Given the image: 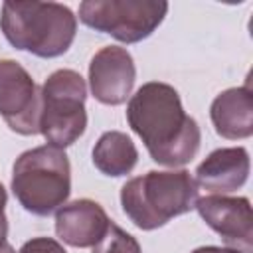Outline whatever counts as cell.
<instances>
[{"label": "cell", "instance_id": "18", "mask_svg": "<svg viewBox=\"0 0 253 253\" xmlns=\"http://www.w3.org/2000/svg\"><path fill=\"white\" fill-rule=\"evenodd\" d=\"M0 253H16V249L8 241H0Z\"/></svg>", "mask_w": 253, "mask_h": 253}, {"label": "cell", "instance_id": "19", "mask_svg": "<svg viewBox=\"0 0 253 253\" xmlns=\"http://www.w3.org/2000/svg\"><path fill=\"white\" fill-rule=\"evenodd\" d=\"M6 202H8V194H6V188L0 182V208H6Z\"/></svg>", "mask_w": 253, "mask_h": 253}, {"label": "cell", "instance_id": "7", "mask_svg": "<svg viewBox=\"0 0 253 253\" xmlns=\"http://www.w3.org/2000/svg\"><path fill=\"white\" fill-rule=\"evenodd\" d=\"M42 95L32 75L14 59H0V117L24 136L40 132Z\"/></svg>", "mask_w": 253, "mask_h": 253}, {"label": "cell", "instance_id": "13", "mask_svg": "<svg viewBox=\"0 0 253 253\" xmlns=\"http://www.w3.org/2000/svg\"><path fill=\"white\" fill-rule=\"evenodd\" d=\"M91 160L95 168L105 176H126L138 162V150L132 138L121 130H107L93 146Z\"/></svg>", "mask_w": 253, "mask_h": 253}, {"label": "cell", "instance_id": "16", "mask_svg": "<svg viewBox=\"0 0 253 253\" xmlns=\"http://www.w3.org/2000/svg\"><path fill=\"white\" fill-rule=\"evenodd\" d=\"M192 253H243L239 249H233V247H219V245H204V247H198L194 249Z\"/></svg>", "mask_w": 253, "mask_h": 253}, {"label": "cell", "instance_id": "15", "mask_svg": "<svg viewBox=\"0 0 253 253\" xmlns=\"http://www.w3.org/2000/svg\"><path fill=\"white\" fill-rule=\"evenodd\" d=\"M18 253H67V251L53 237H32L20 247Z\"/></svg>", "mask_w": 253, "mask_h": 253}, {"label": "cell", "instance_id": "6", "mask_svg": "<svg viewBox=\"0 0 253 253\" xmlns=\"http://www.w3.org/2000/svg\"><path fill=\"white\" fill-rule=\"evenodd\" d=\"M168 14L164 0H85L79 4V20L123 43L150 38Z\"/></svg>", "mask_w": 253, "mask_h": 253}, {"label": "cell", "instance_id": "17", "mask_svg": "<svg viewBox=\"0 0 253 253\" xmlns=\"http://www.w3.org/2000/svg\"><path fill=\"white\" fill-rule=\"evenodd\" d=\"M8 237V217L4 213V208H0V241H6Z\"/></svg>", "mask_w": 253, "mask_h": 253}, {"label": "cell", "instance_id": "14", "mask_svg": "<svg viewBox=\"0 0 253 253\" xmlns=\"http://www.w3.org/2000/svg\"><path fill=\"white\" fill-rule=\"evenodd\" d=\"M93 253H142V249L136 237L111 221L107 233L93 245Z\"/></svg>", "mask_w": 253, "mask_h": 253}, {"label": "cell", "instance_id": "11", "mask_svg": "<svg viewBox=\"0 0 253 253\" xmlns=\"http://www.w3.org/2000/svg\"><path fill=\"white\" fill-rule=\"evenodd\" d=\"M251 170L249 152L243 146H225L210 152L196 168V184L211 194L239 190Z\"/></svg>", "mask_w": 253, "mask_h": 253}, {"label": "cell", "instance_id": "5", "mask_svg": "<svg viewBox=\"0 0 253 253\" xmlns=\"http://www.w3.org/2000/svg\"><path fill=\"white\" fill-rule=\"evenodd\" d=\"M42 113L40 132L49 146L67 148L77 142L87 128V83L73 69L53 71L40 89Z\"/></svg>", "mask_w": 253, "mask_h": 253}, {"label": "cell", "instance_id": "4", "mask_svg": "<svg viewBox=\"0 0 253 253\" xmlns=\"http://www.w3.org/2000/svg\"><path fill=\"white\" fill-rule=\"evenodd\" d=\"M10 186L26 211L40 217L57 211L71 194V164L65 150L43 144L22 152L12 166Z\"/></svg>", "mask_w": 253, "mask_h": 253}, {"label": "cell", "instance_id": "12", "mask_svg": "<svg viewBox=\"0 0 253 253\" xmlns=\"http://www.w3.org/2000/svg\"><path fill=\"white\" fill-rule=\"evenodd\" d=\"M210 119L221 138H249L253 134V95L249 85L221 91L211 101Z\"/></svg>", "mask_w": 253, "mask_h": 253}, {"label": "cell", "instance_id": "9", "mask_svg": "<svg viewBox=\"0 0 253 253\" xmlns=\"http://www.w3.org/2000/svg\"><path fill=\"white\" fill-rule=\"evenodd\" d=\"M136 67L126 47L105 45L89 63V87L93 97L103 105H123L134 87Z\"/></svg>", "mask_w": 253, "mask_h": 253}, {"label": "cell", "instance_id": "8", "mask_svg": "<svg viewBox=\"0 0 253 253\" xmlns=\"http://www.w3.org/2000/svg\"><path fill=\"white\" fill-rule=\"evenodd\" d=\"M196 210L206 225L211 227L227 247L243 253L253 251V217L249 198L210 194L198 198Z\"/></svg>", "mask_w": 253, "mask_h": 253}, {"label": "cell", "instance_id": "2", "mask_svg": "<svg viewBox=\"0 0 253 253\" xmlns=\"http://www.w3.org/2000/svg\"><path fill=\"white\" fill-rule=\"evenodd\" d=\"M0 30L12 47L51 59L71 47L77 16L59 2H4Z\"/></svg>", "mask_w": 253, "mask_h": 253}, {"label": "cell", "instance_id": "10", "mask_svg": "<svg viewBox=\"0 0 253 253\" xmlns=\"http://www.w3.org/2000/svg\"><path fill=\"white\" fill-rule=\"evenodd\" d=\"M111 219L101 204L79 198L55 211V235L71 247H93L109 229Z\"/></svg>", "mask_w": 253, "mask_h": 253}, {"label": "cell", "instance_id": "1", "mask_svg": "<svg viewBox=\"0 0 253 253\" xmlns=\"http://www.w3.org/2000/svg\"><path fill=\"white\" fill-rule=\"evenodd\" d=\"M126 123L156 164L184 166L200 150L202 130L196 119L184 111L178 91L168 83L140 85L128 99Z\"/></svg>", "mask_w": 253, "mask_h": 253}, {"label": "cell", "instance_id": "3", "mask_svg": "<svg viewBox=\"0 0 253 253\" xmlns=\"http://www.w3.org/2000/svg\"><path fill=\"white\" fill-rule=\"evenodd\" d=\"M198 198V184L188 170H150L121 188L123 211L142 231L158 229L188 213L196 208Z\"/></svg>", "mask_w": 253, "mask_h": 253}]
</instances>
